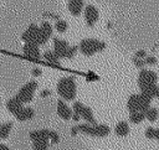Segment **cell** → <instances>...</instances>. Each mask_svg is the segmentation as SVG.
<instances>
[{"mask_svg": "<svg viewBox=\"0 0 159 150\" xmlns=\"http://www.w3.org/2000/svg\"><path fill=\"white\" fill-rule=\"evenodd\" d=\"M158 118H159V112H158Z\"/></svg>", "mask_w": 159, "mask_h": 150, "instance_id": "41", "label": "cell"}, {"mask_svg": "<svg viewBox=\"0 0 159 150\" xmlns=\"http://www.w3.org/2000/svg\"><path fill=\"white\" fill-rule=\"evenodd\" d=\"M22 51H24V55L26 57H30V58H34V60H39L41 57L39 45H36L34 42H25Z\"/></svg>", "mask_w": 159, "mask_h": 150, "instance_id": "9", "label": "cell"}, {"mask_svg": "<svg viewBox=\"0 0 159 150\" xmlns=\"http://www.w3.org/2000/svg\"><path fill=\"white\" fill-rule=\"evenodd\" d=\"M154 130H155V128L148 126V128L145 129V131H144L145 138H148V139H154Z\"/></svg>", "mask_w": 159, "mask_h": 150, "instance_id": "31", "label": "cell"}, {"mask_svg": "<svg viewBox=\"0 0 159 150\" xmlns=\"http://www.w3.org/2000/svg\"><path fill=\"white\" fill-rule=\"evenodd\" d=\"M109 134V126L106 124H94L93 125V136L96 138H104Z\"/></svg>", "mask_w": 159, "mask_h": 150, "instance_id": "16", "label": "cell"}, {"mask_svg": "<svg viewBox=\"0 0 159 150\" xmlns=\"http://www.w3.org/2000/svg\"><path fill=\"white\" fill-rule=\"evenodd\" d=\"M43 58L45 61H47L50 64H55V66H58L60 64V57L53 52V51H45L43 53Z\"/></svg>", "mask_w": 159, "mask_h": 150, "instance_id": "19", "label": "cell"}, {"mask_svg": "<svg viewBox=\"0 0 159 150\" xmlns=\"http://www.w3.org/2000/svg\"><path fill=\"white\" fill-rule=\"evenodd\" d=\"M60 141V135L56 131L50 130V143L51 144H57Z\"/></svg>", "mask_w": 159, "mask_h": 150, "instance_id": "30", "label": "cell"}, {"mask_svg": "<svg viewBox=\"0 0 159 150\" xmlns=\"http://www.w3.org/2000/svg\"><path fill=\"white\" fill-rule=\"evenodd\" d=\"M72 109L62 99L57 100V114L60 115V118H62L63 120H70L72 118Z\"/></svg>", "mask_w": 159, "mask_h": 150, "instance_id": "10", "label": "cell"}, {"mask_svg": "<svg viewBox=\"0 0 159 150\" xmlns=\"http://www.w3.org/2000/svg\"><path fill=\"white\" fill-rule=\"evenodd\" d=\"M145 114V119H148L149 121H155L158 119V109L149 107V109L144 113Z\"/></svg>", "mask_w": 159, "mask_h": 150, "instance_id": "24", "label": "cell"}, {"mask_svg": "<svg viewBox=\"0 0 159 150\" xmlns=\"http://www.w3.org/2000/svg\"><path fill=\"white\" fill-rule=\"evenodd\" d=\"M51 94V90H48V89H43L41 93H40V97L41 98H45V97H47V95H50Z\"/></svg>", "mask_w": 159, "mask_h": 150, "instance_id": "37", "label": "cell"}, {"mask_svg": "<svg viewBox=\"0 0 159 150\" xmlns=\"http://www.w3.org/2000/svg\"><path fill=\"white\" fill-rule=\"evenodd\" d=\"M40 29H41V31H42L46 36H48V37H51V36H52L53 27H52V25H51L48 21H42V22H41V25H40Z\"/></svg>", "mask_w": 159, "mask_h": 150, "instance_id": "23", "label": "cell"}, {"mask_svg": "<svg viewBox=\"0 0 159 150\" xmlns=\"http://www.w3.org/2000/svg\"><path fill=\"white\" fill-rule=\"evenodd\" d=\"M140 93H142L143 95H145V97L153 99V98H155V97H159V87L157 86V83H155V84H150V86H147V87L142 88V89H140Z\"/></svg>", "mask_w": 159, "mask_h": 150, "instance_id": "14", "label": "cell"}, {"mask_svg": "<svg viewBox=\"0 0 159 150\" xmlns=\"http://www.w3.org/2000/svg\"><path fill=\"white\" fill-rule=\"evenodd\" d=\"M144 61H145V64H149V66H152V64H155V63H157V58H155L154 56H145Z\"/></svg>", "mask_w": 159, "mask_h": 150, "instance_id": "33", "label": "cell"}, {"mask_svg": "<svg viewBox=\"0 0 159 150\" xmlns=\"http://www.w3.org/2000/svg\"><path fill=\"white\" fill-rule=\"evenodd\" d=\"M158 81V76L154 71L152 69H147V68H142L139 74H138V86L139 88H144L150 84H155Z\"/></svg>", "mask_w": 159, "mask_h": 150, "instance_id": "5", "label": "cell"}, {"mask_svg": "<svg viewBox=\"0 0 159 150\" xmlns=\"http://www.w3.org/2000/svg\"><path fill=\"white\" fill-rule=\"evenodd\" d=\"M77 51H78V46H70L68 50H67V52H66V57L65 58H68V60L73 58L76 56Z\"/></svg>", "mask_w": 159, "mask_h": 150, "instance_id": "27", "label": "cell"}, {"mask_svg": "<svg viewBox=\"0 0 159 150\" xmlns=\"http://www.w3.org/2000/svg\"><path fill=\"white\" fill-rule=\"evenodd\" d=\"M133 63H134V66H135L137 68H140V69L147 66L144 58H139V57H133Z\"/></svg>", "mask_w": 159, "mask_h": 150, "instance_id": "29", "label": "cell"}, {"mask_svg": "<svg viewBox=\"0 0 159 150\" xmlns=\"http://www.w3.org/2000/svg\"><path fill=\"white\" fill-rule=\"evenodd\" d=\"M31 141H36V140H42V139H48L50 140V130L48 129H40V130H35L31 131L29 134Z\"/></svg>", "mask_w": 159, "mask_h": 150, "instance_id": "15", "label": "cell"}, {"mask_svg": "<svg viewBox=\"0 0 159 150\" xmlns=\"http://www.w3.org/2000/svg\"><path fill=\"white\" fill-rule=\"evenodd\" d=\"M68 11L73 16H78L83 10V0H68Z\"/></svg>", "mask_w": 159, "mask_h": 150, "instance_id": "12", "label": "cell"}, {"mask_svg": "<svg viewBox=\"0 0 159 150\" xmlns=\"http://www.w3.org/2000/svg\"><path fill=\"white\" fill-rule=\"evenodd\" d=\"M31 74H32L34 77H39V76H41V74H42V71H41L40 68L35 67V68H32V71H31Z\"/></svg>", "mask_w": 159, "mask_h": 150, "instance_id": "35", "label": "cell"}, {"mask_svg": "<svg viewBox=\"0 0 159 150\" xmlns=\"http://www.w3.org/2000/svg\"><path fill=\"white\" fill-rule=\"evenodd\" d=\"M6 108H7V110H9L10 113H12V114L15 115L16 113H19V112L24 108V103L15 95V97L10 98V99L6 102Z\"/></svg>", "mask_w": 159, "mask_h": 150, "instance_id": "11", "label": "cell"}, {"mask_svg": "<svg viewBox=\"0 0 159 150\" xmlns=\"http://www.w3.org/2000/svg\"><path fill=\"white\" fill-rule=\"evenodd\" d=\"M83 108H84V105H83L81 102H75L73 105H72V112L76 113V114H80V115H81Z\"/></svg>", "mask_w": 159, "mask_h": 150, "instance_id": "28", "label": "cell"}, {"mask_svg": "<svg viewBox=\"0 0 159 150\" xmlns=\"http://www.w3.org/2000/svg\"><path fill=\"white\" fill-rule=\"evenodd\" d=\"M68 47H70V45H68L67 41L62 40V38H58V37L53 38V52L60 58H65L66 57V52H67Z\"/></svg>", "mask_w": 159, "mask_h": 150, "instance_id": "8", "label": "cell"}, {"mask_svg": "<svg viewBox=\"0 0 159 150\" xmlns=\"http://www.w3.org/2000/svg\"><path fill=\"white\" fill-rule=\"evenodd\" d=\"M98 19H99L98 9H97L94 5H92V4L87 5V6L84 7V20H86L87 26L92 27V26L98 21Z\"/></svg>", "mask_w": 159, "mask_h": 150, "instance_id": "7", "label": "cell"}, {"mask_svg": "<svg viewBox=\"0 0 159 150\" xmlns=\"http://www.w3.org/2000/svg\"><path fill=\"white\" fill-rule=\"evenodd\" d=\"M99 77L94 73V72H92V71H89L88 73H87V76H86V81L87 82H92V81H97Z\"/></svg>", "mask_w": 159, "mask_h": 150, "instance_id": "32", "label": "cell"}, {"mask_svg": "<svg viewBox=\"0 0 159 150\" xmlns=\"http://www.w3.org/2000/svg\"><path fill=\"white\" fill-rule=\"evenodd\" d=\"M80 117H81V115H80V114H76V113H72V119H73V120H75V121H78V120H80V119H81V118H80Z\"/></svg>", "mask_w": 159, "mask_h": 150, "instance_id": "38", "label": "cell"}, {"mask_svg": "<svg viewBox=\"0 0 159 150\" xmlns=\"http://www.w3.org/2000/svg\"><path fill=\"white\" fill-rule=\"evenodd\" d=\"M129 131L130 130H129V125L127 121H119V123H117V125L114 128V133L118 136H127L129 134Z\"/></svg>", "mask_w": 159, "mask_h": 150, "instance_id": "17", "label": "cell"}, {"mask_svg": "<svg viewBox=\"0 0 159 150\" xmlns=\"http://www.w3.org/2000/svg\"><path fill=\"white\" fill-rule=\"evenodd\" d=\"M37 82L36 81H30V82H27L26 84H24L21 88H20V90L17 92V94H16V97L25 104V103H30L31 100H32V98H34V94H35V92H36V89H37Z\"/></svg>", "mask_w": 159, "mask_h": 150, "instance_id": "4", "label": "cell"}, {"mask_svg": "<svg viewBox=\"0 0 159 150\" xmlns=\"http://www.w3.org/2000/svg\"><path fill=\"white\" fill-rule=\"evenodd\" d=\"M145 56H147V52L144 50H139L134 53V57H139V58H145Z\"/></svg>", "mask_w": 159, "mask_h": 150, "instance_id": "34", "label": "cell"}, {"mask_svg": "<svg viewBox=\"0 0 159 150\" xmlns=\"http://www.w3.org/2000/svg\"><path fill=\"white\" fill-rule=\"evenodd\" d=\"M0 150H10L5 144H0Z\"/></svg>", "mask_w": 159, "mask_h": 150, "instance_id": "40", "label": "cell"}, {"mask_svg": "<svg viewBox=\"0 0 159 150\" xmlns=\"http://www.w3.org/2000/svg\"><path fill=\"white\" fill-rule=\"evenodd\" d=\"M34 145H32V150H48V146H50V140L48 139H42V140H36V141H32Z\"/></svg>", "mask_w": 159, "mask_h": 150, "instance_id": "20", "label": "cell"}, {"mask_svg": "<svg viewBox=\"0 0 159 150\" xmlns=\"http://www.w3.org/2000/svg\"><path fill=\"white\" fill-rule=\"evenodd\" d=\"M57 93L65 100H73L76 98V82L72 76L62 77L57 82Z\"/></svg>", "mask_w": 159, "mask_h": 150, "instance_id": "1", "label": "cell"}, {"mask_svg": "<svg viewBox=\"0 0 159 150\" xmlns=\"http://www.w3.org/2000/svg\"><path fill=\"white\" fill-rule=\"evenodd\" d=\"M77 133H80L78 126H77V125H76V126H72V128H71V130H70V134H71L72 136H75V135H77Z\"/></svg>", "mask_w": 159, "mask_h": 150, "instance_id": "36", "label": "cell"}, {"mask_svg": "<svg viewBox=\"0 0 159 150\" xmlns=\"http://www.w3.org/2000/svg\"><path fill=\"white\" fill-rule=\"evenodd\" d=\"M152 100L153 99L143 95L142 93H139V94H132L128 98L127 109L129 110V113H132V112H142V113H145L149 109Z\"/></svg>", "mask_w": 159, "mask_h": 150, "instance_id": "2", "label": "cell"}, {"mask_svg": "<svg viewBox=\"0 0 159 150\" xmlns=\"http://www.w3.org/2000/svg\"><path fill=\"white\" fill-rule=\"evenodd\" d=\"M55 29H56L57 32L63 33V32L67 31V29H68V24H67L65 20H60V19H58V20L56 21V24H55Z\"/></svg>", "mask_w": 159, "mask_h": 150, "instance_id": "26", "label": "cell"}, {"mask_svg": "<svg viewBox=\"0 0 159 150\" xmlns=\"http://www.w3.org/2000/svg\"><path fill=\"white\" fill-rule=\"evenodd\" d=\"M81 118L84 119L88 124H92V125L97 124L96 118H94V115H93V112H92V109H91L89 107H84V108H83V110H82V113H81Z\"/></svg>", "mask_w": 159, "mask_h": 150, "instance_id": "18", "label": "cell"}, {"mask_svg": "<svg viewBox=\"0 0 159 150\" xmlns=\"http://www.w3.org/2000/svg\"><path fill=\"white\" fill-rule=\"evenodd\" d=\"M154 139L159 140V128H157V129L154 130Z\"/></svg>", "mask_w": 159, "mask_h": 150, "instance_id": "39", "label": "cell"}, {"mask_svg": "<svg viewBox=\"0 0 159 150\" xmlns=\"http://www.w3.org/2000/svg\"><path fill=\"white\" fill-rule=\"evenodd\" d=\"M39 33H40V26L31 24L21 35V40L24 42H34L37 45V38H39Z\"/></svg>", "mask_w": 159, "mask_h": 150, "instance_id": "6", "label": "cell"}, {"mask_svg": "<svg viewBox=\"0 0 159 150\" xmlns=\"http://www.w3.org/2000/svg\"><path fill=\"white\" fill-rule=\"evenodd\" d=\"M106 48V42L97 38H84L80 42L78 50L84 56H92L97 52H101Z\"/></svg>", "mask_w": 159, "mask_h": 150, "instance_id": "3", "label": "cell"}, {"mask_svg": "<svg viewBox=\"0 0 159 150\" xmlns=\"http://www.w3.org/2000/svg\"><path fill=\"white\" fill-rule=\"evenodd\" d=\"M12 129V123L11 121H7V123H4L0 125V139H6L10 134Z\"/></svg>", "mask_w": 159, "mask_h": 150, "instance_id": "21", "label": "cell"}, {"mask_svg": "<svg viewBox=\"0 0 159 150\" xmlns=\"http://www.w3.org/2000/svg\"><path fill=\"white\" fill-rule=\"evenodd\" d=\"M145 119V114L142 112H132L129 114V120L134 124H139Z\"/></svg>", "mask_w": 159, "mask_h": 150, "instance_id": "22", "label": "cell"}, {"mask_svg": "<svg viewBox=\"0 0 159 150\" xmlns=\"http://www.w3.org/2000/svg\"><path fill=\"white\" fill-rule=\"evenodd\" d=\"M77 126H78V130H80L81 133L93 136V125H92V124L86 123V124H80V125H77Z\"/></svg>", "mask_w": 159, "mask_h": 150, "instance_id": "25", "label": "cell"}, {"mask_svg": "<svg viewBox=\"0 0 159 150\" xmlns=\"http://www.w3.org/2000/svg\"><path fill=\"white\" fill-rule=\"evenodd\" d=\"M0 105H1V103H0Z\"/></svg>", "mask_w": 159, "mask_h": 150, "instance_id": "42", "label": "cell"}, {"mask_svg": "<svg viewBox=\"0 0 159 150\" xmlns=\"http://www.w3.org/2000/svg\"><path fill=\"white\" fill-rule=\"evenodd\" d=\"M35 115V110L31 108V107H24L19 113L15 114L16 119L20 120V121H25V120H30L32 119Z\"/></svg>", "mask_w": 159, "mask_h": 150, "instance_id": "13", "label": "cell"}]
</instances>
